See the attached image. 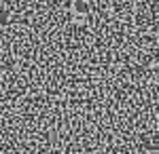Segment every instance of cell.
I'll use <instances>...</instances> for the list:
<instances>
[{
    "label": "cell",
    "mask_w": 159,
    "mask_h": 154,
    "mask_svg": "<svg viewBox=\"0 0 159 154\" xmlns=\"http://www.w3.org/2000/svg\"><path fill=\"white\" fill-rule=\"evenodd\" d=\"M7 24H9V15L2 13V15H0V25H7Z\"/></svg>",
    "instance_id": "obj_1"
}]
</instances>
